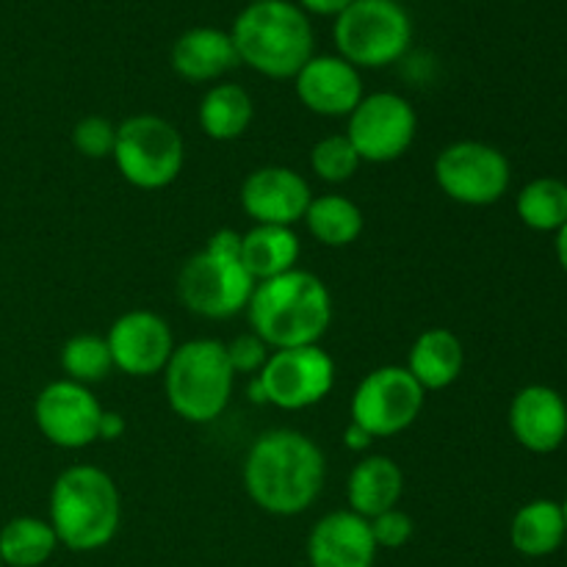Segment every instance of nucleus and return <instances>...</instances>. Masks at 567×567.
Listing matches in <instances>:
<instances>
[{
  "instance_id": "obj_14",
  "label": "nucleus",
  "mask_w": 567,
  "mask_h": 567,
  "mask_svg": "<svg viewBox=\"0 0 567 567\" xmlns=\"http://www.w3.org/2000/svg\"><path fill=\"white\" fill-rule=\"evenodd\" d=\"M111 363L127 377H153L164 374L172 352H175V336H172L166 319L153 310H127L111 324L109 336Z\"/></svg>"
},
{
  "instance_id": "obj_15",
  "label": "nucleus",
  "mask_w": 567,
  "mask_h": 567,
  "mask_svg": "<svg viewBox=\"0 0 567 567\" xmlns=\"http://www.w3.org/2000/svg\"><path fill=\"white\" fill-rule=\"evenodd\" d=\"M238 199L255 225L293 227L305 219L313 194L308 181L291 166H260L241 183Z\"/></svg>"
},
{
  "instance_id": "obj_31",
  "label": "nucleus",
  "mask_w": 567,
  "mask_h": 567,
  "mask_svg": "<svg viewBox=\"0 0 567 567\" xmlns=\"http://www.w3.org/2000/svg\"><path fill=\"white\" fill-rule=\"evenodd\" d=\"M371 537H374L377 548H402L408 546L410 537H413L415 524L404 509L393 507L388 513L377 515V518L369 520Z\"/></svg>"
},
{
  "instance_id": "obj_37",
  "label": "nucleus",
  "mask_w": 567,
  "mask_h": 567,
  "mask_svg": "<svg viewBox=\"0 0 567 567\" xmlns=\"http://www.w3.org/2000/svg\"><path fill=\"white\" fill-rule=\"evenodd\" d=\"M563 515H565V529H567V498H565V504H563Z\"/></svg>"
},
{
  "instance_id": "obj_18",
  "label": "nucleus",
  "mask_w": 567,
  "mask_h": 567,
  "mask_svg": "<svg viewBox=\"0 0 567 567\" xmlns=\"http://www.w3.org/2000/svg\"><path fill=\"white\" fill-rule=\"evenodd\" d=\"M509 430L515 441L535 454L557 452L567 437V404L548 385H526L509 404Z\"/></svg>"
},
{
  "instance_id": "obj_10",
  "label": "nucleus",
  "mask_w": 567,
  "mask_h": 567,
  "mask_svg": "<svg viewBox=\"0 0 567 567\" xmlns=\"http://www.w3.org/2000/svg\"><path fill=\"white\" fill-rule=\"evenodd\" d=\"M426 391L404 365H382L358 382L352 396V421L371 437H393L410 430L424 410Z\"/></svg>"
},
{
  "instance_id": "obj_1",
  "label": "nucleus",
  "mask_w": 567,
  "mask_h": 567,
  "mask_svg": "<svg viewBox=\"0 0 567 567\" xmlns=\"http://www.w3.org/2000/svg\"><path fill=\"white\" fill-rule=\"evenodd\" d=\"M241 474L255 507L277 518H293L313 507L324 491L327 460L305 432L271 430L255 437Z\"/></svg>"
},
{
  "instance_id": "obj_25",
  "label": "nucleus",
  "mask_w": 567,
  "mask_h": 567,
  "mask_svg": "<svg viewBox=\"0 0 567 567\" xmlns=\"http://www.w3.org/2000/svg\"><path fill=\"white\" fill-rule=\"evenodd\" d=\"M305 225L308 233L321 244V247L341 249L349 247L363 233V210L343 194H324V197L310 199L305 210Z\"/></svg>"
},
{
  "instance_id": "obj_7",
  "label": "nucleus",
  "mask_w": 567,
  "mask_h": 567,
  "mask_svg": "<svg viewBox=\"0 0 567 567\" xmlns=\"http://www.w3.org/2000/svg\"><path fill=\"white\" fill-rule=\"evenodd\" d=\"M114 164L122 181L142 192L172 186L186 164V144L169 120L155 114H133L116 125Z\"/></svg>"
},
{
  "instance_id": "obj_17",
  "label": "nucleus",
  "mask_w": 567,
  "mask_h": 567,
  "mask_svg": "<svg viewBox=\"0 0 567 567\" xmlns=\"http://www.w3.org/2000/svg\"><path fill=\"white\" fill-rule=\"evenodd\" d=\"M377 551L369 520L352 509L324 515L308 537L310 567H374Z\"/></svg>"
},
{
  "instance_id": "obj_24",
  "label": "nucleus",
  "mask_w": 567,
  "mask_h": 567,
  "mask_svg": "<svg viewBox=\"0 0 567 567\" xmlns=\"http://www.w3.org/2000/svg\"><path fill=\"white\" fill-rule=\"evenodd\" d=\"M509 537H513L515 551H520L524 557L554 554L567 537L563 504L551 502V498H537V502L524 504L515 513Z\"/></svg>"
},
{
  "instance_id": "obj_20",
  "label": "nucleus",
  "mask_w": 567,
  "mask_h": 567,
  "mask_svg": "<svg viewBox=\"0 0 567 567\" xmlns=\"http://www.w3.org/2000/svg\"><path fill=\"white\" fill-rule=\"evenodd\" d=\"M404 493V474L385 454H365L347 480L349 509L371 520L399 504Z\"/></svg>"
},
{
  "instance_id": "obj_32",
  "label": "nucleus",
  "mask_w": 567,
  "mask_h": 567,
  "mask_svg": "<svg viewBox=\"0 0 567 567\" xmlns=\"http://www.w3.org/2000/svg\"><path fill=\"white\" fill-rule=\"evenodd\" d=\"M225 347H227V358H230V365L233 371H236V377L258 374V371L266 365V360H269V347H266L255 332H244V336L233 338V341L225 343Z\"/></svg>"
},
{
  "instance_id": "obj_39",
  "label": "nucleus",
  "mask_w": 567,
  "mask_h": 567,
  "mask_svg": "<svg viewBox=\"0 0 567 567\" xmlns=\"http://www.w3.org/2000/svg\"><path fill=\"white\" fill-rule=\"evenodd\" d=\"M0 567H6V565H3V559H0Z\"/></svg>"
},
{
  "instance_id": "obj_38",
  "label": "nucleus",
  "mask_w": 567,
  "mask_h": 567,
  "mask_svg": "<svg viewBox=\"0 0 567 567\" xmlns=\"http://www.w3.org/2000/svg\"><path fill=\"white\" fill-rule=\"evenodd\" d=\"M249 3H264V0H249Z\"/></svg>"
},
{
  "instance_id": "obj_8",
  "label": "nucleus",
  "mask_w": 567,
  "mask_h": 567,
  "mask_svg": "<svg viewBox=\"0 0 567 567\" xmlns=\"http://www.w3.org/2000/svg\"><path fill=\"white\" fill-rule=\"evenodd\" d=\"M332 37L343 61L358 70H382L408 53L413 22L399 0H354L336 17Z\"/></svg>"
},
{
  "instance_id": "obj_4",
  "label": "nucleus",
  "mask_w": 567,
  "mask_h": 567,
  "mask_svg": "<svg viewBox=\"0 0 567 567\" xmlns=\"http://www.w3.org/2000/svg\"><path fill=\"white\" fill-rule=\"evenodd\" d=\"M233 44L241 64L266 78H297L313 59V28L308 14L288 0L249 3L233 22Z\"/></svg>"
},
{
  "instance_id": "obj_6",
  "label": "nucleus",
  "mask_w": 567,
  "mask_h": 567,
  "mask_svg": "<svg viewBox=\"0 0 567 567\" xmlns=\"http://www.w3.org/2000/svg\"><path fill=\"white\" fill-rule=\"evenodd\" d=\"M236 388L227 347L214 338H197L175 347L164 369V391L172 413L188 424H210L227 410Z\"/></svg>"
},
{
  "instance_id": "obj_9",
  "label": "nucleus",
  "mask_w": 567,
  "mask_h": 567,
  "mask_svg": "<svg viewBox=\"0 0 567 567\" xmlns=\"http://www.w3.org/2000/svg\"><path fill=\"white\" fill-rule=\"evenodd\" d=\"M435 183L449 199L468 208H487L509 188V161L485 142H454L435 158Z\"/></svg>"
},
{
  "instance_id": "obj_23",
  "label": "nucleus",
  "mask_w": 567,
  "mask_h": 567,
  "mask_svg": "<svg viewBox=\"0 0 567 567\" xmlns=\"http://www.w3.org/2000/svg\"><path fill=\"white\" fill-rule=\"evenodd\" d=\"M255 116L252 97L238 83H216L199 100V127L214 142H236L249 131Z\"/></svg>"
},
{
  "instance_id": "obj_36",
  "label": "nucleus",
  "mask_w": 567,
  "mask_h": 567,
  "mask_svg": "<svg viewBox=\"0 0 567 567\" xmlns=\"http://www.w3.org/2000/svg\"><path fill=\"white\" fill-rule=\"evenodd\" d=\"M557 255H559V264H563V269L567 271V225L557 233Z\"/></svg>"
},
{
  "instance_id": "obj_27",
  "label": "nucleus",
  "mask_w": 567,
  "mask_h": 567,
  "mask_svg": "<svg viewBox=\"0 0 567 567\" xmlns=\"http://www.w3.org/2000/svg\"><path fill=\"white\" fill-rule=\"evenodd\" d=\"M515 210L529 230L559 233L567 225V183L557 177L526 183L515 199Z\"/></svg>"
},
{
  "instance_id": "obj_12",
  "label": "nucleus",
  "mask_w": 567,
  "mask_h": 567,
  "mask_svg": "<svg viewBox=\"0 0 567 567\" xmlns=\"http://www.w3.org/2000/svg\"><path fill=\"white\" fill-rule=\"evenodd\" d=\"M419 116L410 100L393 92H374L349 114L347 138L363 164H391L415 142Z\"/></svg>"
},
{
  "instance_id": "obj_26",
  "label": "nucleus",
  "mask_w": 567,
  "mask_h": 567,
  "mask_svg": "<svg viewBox=\"0 0 567 567\" xmlns=\"http://www.w3.org/2000/svg\"><path fill=\"white\" fill-rule=\"evenodd\" d=\"M55 548L59 537L50 520L20 515L0 529V559L6 567H39L53 557Z\"/></svg>"
},
{
  "instance_id": "obj_2",
  "label": "nucleus",
  "mask_w": 567,
  "mask_h": 567,
  "mask_svg": "<svg viewBox=\"0 0 567 567\" xmlns=\"http://www.w3.org/2000/svg\"><path fill=\"white\" fill-rule=\"evenodd\" d=\"M247 319L269 349L316 347L332 324L330 288L313 271L291 269L255 286Z\"/></svg>"
},
{
  "instance_id": "obj_19",
  "label": "nucleus",
  "mask_w": 567,
  "mask_h": 567,
  "mask_svg": "<svg viewBox=\"0 0 567 567\" xmlns=\"http://www.w3.org/2000/svg\"><path fill=\"white\" fill-rule=\"evenodd\" d=\"M172 70L188 83H210L238 66L236 44L227 31L219 28H192L172 44Z\"/></svg>"
},
{
  "instance_id": "obj_28",
  "label": "nucleus",
  "mask_w": 567,
  "mask_h": 567,
  "mask_svg": "<svg viewBox=\"0 0 567 567\" xmlns=\"http://www.w3.org/2000/svg\"><path fill=\"white\" fill-rule=\"evenodd\" d=\"M61 369H64L66 380L81 382L86 388L92 382L105 380L109 371L114 369L105 338L94 336V332H78V336H72L61 347Z\"/></svg>"
},
{
  "instance_id": "obj_29",
  "label": "nucleus",
  "mask_w": 567,
  "mask_h": 567,
  "mask_svg": "<svg viewBox=\"0 0 567 567\" xmlns=\"http://www.w3.org/2000/svg\"><path fill=\"white\" fill-rule=\"evenodd\" d=\"M360 166H363V161L347 138V133H332V136L319 138L310 150V169L324 183L352 181Z\"/></svg>"
},
{
  "instance_id": "obj_35",
  "label": "nucleus",
  "mask_w": 567,
  "mask_h": 567,
  "mask_svg": "<svg viewBox=\"0 0 567 567\" xmlns=\"http://www.w3.org/2000/svg\"><path fill=\"white\" fill-rule=\"evenodd\" d=\"M371 443H374V437H371L369 432H365L360 424H354V421H349L347 432H343V446H347L349 452L363 454V452H369Z\"/></svg>"
},
{
  "instance_id": "obj_5",
  "label": "nucleus",
  "mask_w": 567,
  "mask_h": 567,
  "mask_svg": "<svg viewBox=\"0 0 567 567\" xmlns=\"http://www.w3.org/2000/svg\"><path fill=\"white\" fill-rule=\"evenodd\" d=\"M258 282L241 264V233L216 230L197 255L183 264L177 275V297L210 321H225L247 310Z\"/></svg>"
},
{
  "instance_id": "obj_16",
  "label": "nucleus",
  "mask_w": 567,
  "mask_h": 567,
  "mask_svg": "<svg viewBox=\"0 0 567 567\" xmlns=\"http://www.w3.org/2000/svg\"><path fill=\"white\" fill-rule=\"evenodd\" d=\"M297 97L316 116H349L358 109L363 94L358 66L341 55H313L293 78Z\"/></svg>"
},
{
  "instance_id": "obj_3",
  "label": "nucleus",
  "mask_w": 567,
  "mask_h": 567,
  "mask_svg": "<svg viewBox=\"0 0 567 567\" xmlns=\"http://www.w3.org/2000/svg\"><path fill=\"white\" fill-rule=\"evenodd\" d=\"M122 524L120 487L97 465H70L50 487V526L70 551L109 546Z\"/></svg>"
},
{
  "instance_id": "obj_21",
  "label": "nucleus",
  "mask_w": 567,
  "mask_h": 567,
  "mask_svg": "<svg viewBox=\"0 0 567 567\" xmlns=\"http://www.w3.org/2000/svg\"><path fill=\"white\" fill-rule=\"evenodd\" d=\"M465 365L463 341L446 327H430L413 341L404 369L424 391H446L460 380Z\"/></svg>"
},
{
  "instance_id": "obj_22",
  "label": "nucleus",
  "mask_w": 567,
  "mask_h": 567,
  "mask_svg": "<svg viewBox=\"0 0 567 567\" xmlns=\"http://www.w3.org/2000/svg\"><path fill=\"white\" fill-rule=\"evenodd\" d=\"M299 252L302 247L293 227L255 225L249 233H241V264L255 282L297 269Z\"/></svg>"
},
{
  "instance_id": "obj_11",
  "label": "nucleus",
  "mask_w": 567,
  "mask_h": 567,
  "mask_svg": "<svg viewBox=\"0 0 567 567\" xmlns=\"http://www.w3.org/2000/svg\"><path fill=\"white\" fill-rule=\"evenodd\" d=\"M255 380L264 391V404L293 413V410L313 408L330 396L336 385V363L319 343L275 349Z\"/></svg>"
},
{
  "instance_id": "obj_13",
  "label": "nucleus",
  "mask_w": 567,
  "mask_h": 567,
  "mask_svg": "<svg viewBox=\"0 0 567 567\" xmlns=\"http://www.w3.org/2000/svg\"><path fill=\"white\" fill-rule=\"evenodd\" d=\"M103 413L97 396L86 385L66 377L44 385L33 402V421L44 441L70 452L97 443Z\"/></svg>"
},
{
  "instance_id": "obj_33",
  "label": "nucleus",
  "mask_w": 567,
  "mask_h": 567,
  "mask_svg": "<svg viewBox=\"0 0 567 567\" xmlns=\"http://www.w3.org/2000/svg\"><path fill=\"white\" fill-rule=\"evenodd\" d=\"M125 430H127L125 419H122L120 413H114V410H105L103 421H100V437H97V441L114 443V441H120L122 435H125Z\"/></svg>"
},
{
  "instance_id": "obj_34",
  "label": "nucleus",
  "mask_w": 567,
  "mask_h": 567,
  "mask_svg": "<svg viewBox=\"0 0 567 567\" xmlns=\"http://www.w3.org/2000/svg\"><path fill=\"white\" fill-rule=\"evenodd\" d=\"M299 3H302V11H310V14L338 17L341 11H347L354 0H299Z\"/></svg>"
},
{
  "instance_id": "obj_30",
  "label": "nucleus",
  "mask_w": 567,
  "mask_h": 567,
  "mask_svg": "<svg viewBox=\"0 0 567 567\" xmlns=\"http://www.w3.org/2000/svg\"><path fill=\"white\" fill-rule=\"evenodd\" d=\"M116 144V125L109 116L89 114L75 122L72 127V147L83 155V158L103 161L114 155Z\"/></svg>"
}]
</instances>
